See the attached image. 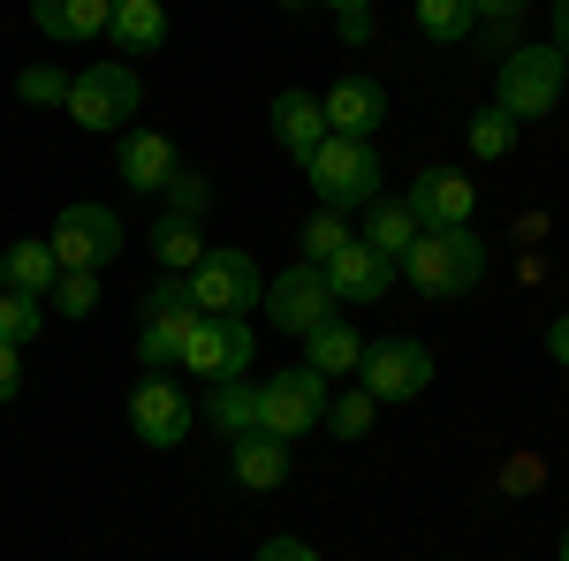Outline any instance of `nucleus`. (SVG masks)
I'll use <instances>...</instances> for the list:
<instances>
[{"instance_id":"nucleus-11","label":"nucleus","mask_w":569,"mask_h":561,"mask_svg":"<svg viewBox=\"0 0 569 561\" xmlns=\"http://www.w3.org/2000/svg\"><path fill=\"white\" fill-rule=\"evenodd\" d=\"M266 319L281 327V334H311L319 319H335V289H327V273L319 266H289V273H266Z\"/></svg>"},{"instance_id":"nucleus-10","label":"nucleus","mask_w":569,"mask_h":561,"mask_svg":"<svg viewBox=\"0 0 569 561\" xmlns=\"http://www.w3.org/2000/svg\"><path fill=\"white\" fill-rule=\"evenodd\" d=\"M251 319H213V311H198L190 319V342H182V372H198L206 388L213 380H243L251 372Z\"/></svg>"},{"instance_id":"nucleus-38","label":"nucleus","mask_w":569,"mask_h":561,"mask_svg":"<svg viewBox=\"0 0 569 561\" xmlns=\"http://www.w3.org/2000/svg\"><path fill=\"white\" fill-rule=\"evenodd\" d=\"M547 357H555V364H562V372H569V311H562V319H555V327H547Z\"/></svg>"},{"instance_id":"nucleus-40","label":"nucleus","mask_w":569,"mask_h":561,"mask_svg":"<svg viewBox=\"0 0 569 561\" xmlns=\"http://www.w3.org/2000/svg\"><path fill=\"white\" fill-rule=\"evenodd\" d=\"M327 8H335V16H357V8H372V0H327Z\"/></svg>"},{"instance_id":"nucleus-31","label":"nucleus","mask_w":569,"mask_h":561,"mask_svg":"<svg viewBox=\"0 0 569 561\" xmlns=\"http://www.w3.org/2000/svg\"><path fill=\"white\" fill-rule=\"evenodd\" d=\"M342 243H350V220H342V213H327V206H319V213L305 220V251H297V259H305V266H327L335 251H342Z\"/></svg>"},{"instance_id":"nucleus-18","label":"nucleus","mask_w":569,"mask_h":561,"mask_svg":"<svg viewBox=\"0 0 569 561\" xmlns=\"http://www.w3.org/2000/svg\"><path fill=\"white\" fill-rule=\"evenodd\" d=\"M114 168H122V190L160 198V190H168V174H176L182 160H176V144H168L160 130H130V137H122V160H114Z\"/></svg>"},{"instance_id":"nucleus-23","label":"nucleus","mask_w":569,"mask_h":561,"mask_svg":"<svg viewBox=\"0 0 569 561\" xmlns=\"http://www.w3.org/2000/svg\"><path fill=\"white\" fill-rule=\"evenodd\" d=\"M297 342H305V364L327 372V380H335V372H357V357H365V334H357L350 319H319V327L297 334Z\"/></svg>"},{"instance_id":"nucleus-7","label":"nucleus","mask_w":569,"mask_h":561,"mask_svg":"<svg viewBox=\"0 0 569 561\" xmlns=\"http://www.w3.org/2000/svg\"><path fill=\"white\" fill-rule=\"evenodd\" d=\"M182 289H190L198 311H213V319H243L266 297V273H259L251 251H206V259L182 273Z\"/></svg>"},{"instance_id":"nucleus-39","label":"nucleus","mask_w":569,"mask_h":561,"mask_svg":"<svg viewBox=\"0 0 569 561\" xmlns=\"http://www.w3.org/2000/svg\"><path fill=\"white\" fill-rule=\"evenodd\" d=\"M547 46L569 61V0H555V31H547Z\"/></svg>"},{"instance_id":"nucleus-41","label":"nucleus","mask_w":569,"mask_h":561,"mask_svg":"<svg viewBox=\"0 0 569 561\" xmlns=\"http://www.w3.org/2000/svg\"><path fill=\"white\" fill-rule=\"evenodd\" d=\"M555 561H569V531H562V539H555Z\"/></svg>"},{"instance_id":"nucleus-22","label":"nucleus","mask_w":569,"mask_h":561,"mask_svg":"<svg viewBox=\"0 0 569 561\" xmlns=\"http://www.w3.org/2000/svg\"><path fill=\"white\" fill-rule=\"evenodd\" d=\"M357 243H372L380 259H395V266H402V251L418 243V213H410L402 198H388V190H380V198L365 206V236H357Z\"/></svg>"},{"instance_id":"nucleus-12","label":"nucleus","mask_w":569,"mask_h":561,"mask_svg":"<svg viewBox=\"0 0 569 561\" xmlns=\"http://www.w3.org/2000/svg\"><path fill=\"white\" fill-rule=\"evenodd\" d=\"M190 425H198V410L182 402V388L168 380V372H144V380L130 388V432L144 440V448H182Z\"/></svg>"},{"instance_id":"nucleus-27","label":"nucleus","mask_w":569,"mask_h":561,"mask_svg":"<svg viewBox=\"0 0 569 561\" xmlns=\"http://www.w3.org/2000/svg\"><path fill=\"white\" fill-rule=\"evenodd\" d=\"M517 130H525V122H509L501 107H479L471 130H463V144H471V160H509V152H517Z\"/></svg>"},{"instance_id":"nucleus-25","label":"nucleus","mask_w":569,"mask_h":561,"mask_svg":"<svg viewBox=\"0 0 569 561\" xmlns=\"http://www.w3.org/2000/svg\"><path fill=\"white\" fill-rule=\"evenodd\" d=\"M206 425H220L228 440L236 432H259V388L251 380H213L206 388Z\"/></svg>"},{"instance_id":"nucleus-4","label":"nucleus","mask_w":569,"mask_h":561,"mask_svg":"<svg viewBox=\"0 0 569 561\" xmlns=\"http://www.w3.org/2000/svg\"><path fill=\"white\" fill-rule=\"evenodd\" d=\"M137 107H144V84H137L130 61L114 53V61H91V69L69 77V107H61V114H69L77 130H91V137H114Z\"/></svg>"},{"instance_id":"nucleus-24","label":"nucleus","mask_w":569,"mask_h":561,"mask_svg":"<svg viewBox=\"0 0 569 561\" xmlns=\"http://www.w3.org/2000/svg\"><path fill=\"white\" fill-rule=\"evenodd\" d=\"M206 251H213V243H206V228H198V220H182V213H160V220H152V259L168 266V273H190Z\"/></svg>"},{"instance_id":"nucleus-33","label":"nucleus","mask_w":569,"mask_h":561,"mask_svg":"<svg viewBox=\"0 0 569 561\" xmlns=\"http://www.w3.org/2000/svg\"><path fill=\"white\" fill-rule=\"evenodd\" d=\"M46 303H53L61 319H91V311H99V273H61Z\"/></svg>"},{"instance_id":"nucleus-35","label":"nucleus","mask_w":569,"mask_h":561,"mask_svg":"<svg viewBox=\"0 0 569 561\" xmlns=\"http://www.w3.org/2000/svg\"><path fill=\"white\" fill-rule=\"evenodd\" d=\"M16 394H23V349L0 342V402H16Z\"/></svg>"},{"instance_id":"nucleus-32","label":"nucleus","mask_w":569,"mask_h":561,"mask_svg":"<svg viewBox=\"0 0 569 561\" xmlns=\"http://www.w3.org/2000/svg\"><path fill=\"white\" fill-rule=\"evenodd\" d=\"M160 198H168V213H182V220H206V198H213V182H206L198 168H176Z\"/></svg>"},{"instance_id":"nucleus-37","label":"nucleus","mask_w":569,"mask_h":561,"mask_svg":"<svg viewBox=\"0 0 569 561\" xmlns=\"http://www.w3.org/2000/svg\"><path fill=\"white\" fill-rule=\"evenodd\" d=\"M471 8H479V23H517L531 0H471Z\"/></svg>"},{"instance_id":"nucleus-2","label":"nucleus","mask_w":569,"mask_h":561,"mask_svg":"<svg viewBox=\"0 0 569 561\" xmlns=\"http://www.w3.org/2000/svg\"><path fill=\"white\" fill-rule=\"evenodd\" d=\"M562 84H569L562 53L547 39H517L501 53V69H493V107H501L509 122H539V114L562 107Z\"/></svg>"},{"instance_id":"nucleus-9","label":"nucleus","mask_w":569,"mask_h":561,"mask_svg":"<svg viewBox=\"0 0 569 561\" xmlns=\"http://www.w3.org/2000/svg\"><path fill=\"white\" fill-rule=\"evenodd\" d=\"M357 372H365L372 402H418V394L433 388V349L410 342V334H388V342H372L357 357Z\"/></svg>"},{"instance_id":"nucleus-3","label":"nucleus","mask_w":569,"mask_h":561,"mask_svg":"<svg viewBox=\"0 0 569 561\" xmlns=\"http://www.w3.org/2000/svg\"><path fill=\"white\" fill-rule=\"evenodd\" d=\"M305 182H311V198H319L327 213L372 206V198H380V152H372V137H327L305 160Z\"/></svg>"},{"instance_id":"nucleus-42","label":"nucleus","mask_w":569,"mask_h":561,"mask_svg":"<svg viewBox=\"0 0 569 561\" xmlns=\"http://www.w3.org/2000/svg\"><path fill=\"white\" fill-rule=\"evenodd\" d=\"M273 8H305V0H273Z\"/></svg>"},{"instance_id":"nucleus-17","label":"nucleus","mask_w":569,"mask_h":561,"mask_svg":"<svg viewBox=\"0 0 569 561\" xmlns=\"http://www.w3.org/2000/svg\"><path fill=\"white\" fill-rule=\"evenodd\" d=\"M228 478H236L243 493H273V485H289V440H273V432H236V448H228Z\"/></svg>"},{"instance_id":"nucleus-5","label":"nucleus","mask_w":569,"mask_h":561,"mask_svg":"<svg viewBox=\"0 0 569 561\" xmlns=\"http://www.w3.org/2000/svg\"><path fill=\"white\" fill-rule=\"evenodd\" d=\"M190 319H198V303L182 289V273L152 281V289L137 297V364H144V372H176L182 342H190Z\"/></svg>"},{"instance_id":"nucleus-21","label":"nucleus","mask_w":569,"mask_h":561,"mask_svg":"<svg viewBox=\"0 0 569 561\" xmlns=\"http://www.w3.org/2000/svg\"><path fill=\"white\" fill-rule=\"evenodd\" d=\"M107 39L122 46V61H130V53H160V46H168V8H160V0H114Z\"/></svg>"},{"instance_id":"nucleus-26","label":"nucleus","mask_w":569,"mask_h":561,"mask_svg":"<svg viewBox=\"0 0 569 561\" xmlns=\"http://www.w3.org/2000/svg\"><path fill=\"white\" fill-rule=\"evenodd\" d=\"M418 31L433 46H463L479 39V8L471 0H418Z\"/></svg>"},{"instance_id":"nucleus-16","label":"nucleus","mask_w":569,"mask_h":561,"mask_svg":"<svg viewBox=\"0 0 569 561\" xmlns=\"http://www.w3.org/2000/svg\"><path fill=\"white\" fill-rule=\"evenodd\" d=\"M266 130H273V144L305 168L311 152L327 144V114H319V99H311V91H281V99H273V114H266Z\"/></svg>"},{"instance_id":"nucleus-34","label":"nucleus","mask_w":569,"mask_h":561,"mask_svg":"<svg viewBox=\"0 0 569 561\" xmlns=\"http://www.w3.org/2000/svg\"><path fill=\"white\" fill-rule=\"evenodd\" d=\"M251 561H319V547H305L297 531H273V539H259V554Z\"/></svg>"},{"instance_id":"nucleus-15","label":"nucleus","mask_w":569,"mask_h":561,"mask_svg":"<svg viewBox=\"0 0 569 561\" xmlns=\"http://www.w3.org/2000/svg\"><path fill=\"white\" fill-rule=\"evenodd\" d=\"M319 114H327V137H372L388 122V91L372 84V77H342L319 99Z\"/></svg>"},{"instance_id":"nucleus-13","label":"nucleus","mask_w":569,"mask_h":561,"mask_svg":"<svg viewBox=\"0 0 569 561\" xmlns=\"http://www.w3.org/2000/svg\"><path fill=\"white\" fill-rule=\"evenodd\" d=\"M402 206L418 213V228H471L479 220V182L463 168H418Z\"/></svg>"},{"instance_id":"nucleus-20","label":"nucleus","mask_w":569,"mask_h":561,"mask_svg":"<svg viewBox=\"0 0 569 561\" xmlns=\"http://www.w3.org/2000/svg\"><path fill=\"white\" fill-rule=\"evenodd\" d=\"M107 16H114V0H31V23H39L46 39H107Z\"/></svg>"},{"instance_id":"nucleus-8","label":"nucleus","mask_w":569,"mask_h":561,"mask_svg":"<svg viewBox=\"0 0 569 561\" xmlns=\"http://www.w3.org/2000/svg\"><path fill=\"white\" fill-rule=\"evenodd\" d=\"M327 418V372H311V364H289V372H273L259 388V432L273 440H297Z\"/></svg>"},{"instance_id":"nucleus-36","label":"nucleus","mask_w":569,"mask_h":561,"mask_svg":"<svg viewBox=\"0 0 569 561\" xmlns=\"http://www.w3.org/2000/svg\"><path fill=\"white\" fill-rule=\"evenodd\" d=\"M380 39V23H372V8H357V16H342V46H372Z\"/></svg>"},{"instance_id":"nucleus-28","label":"nucleus","mask_w":569,"mask_h":561,"mask_svg":"<svg viewBox=\"0 0 569 561\" xmlns=\"http://www.w3.org/2000/svg\"><path fill=\"white\" fill-rule=\"evenodd\" d=\"M372 418H380V402H372L365 388H350V394H327V418H319V425L335 432V440H365Z\"/></svg>"},{"instance_id":"nucleus-1","label":"nucleus","mask_w":569,"mask_h":561,"mask_svg":"<svg viewBox=\"0 0 569 561\" xmlns=\"http://www.w3.org/2000/svg\"><path fill=\"white\" fill-rule=\"evenodd\" d=\"M395 281H410L418 297H471L486 281V243L479 228H418V243L402 251V266H395Z\"/></svg>"},{"instance_id":"nucleus-6","label":"nucleus","mask_w":569,"mask_h":561,"mask_svg":"<svg viewBox=\"0 0 569 561\" xmlns=\"http://www.w3.org/2000/svg\"><path fill=\"white\" fill-rule=\"evenodd\" d=\"M46 251L61 273H107L122 259V213L114 206H61V220L46 228Z\"/></svg>"},{"instance_id":"nucleus-14","label":"nucleus","mask_w":569,"mask_h":561,"mask_svg":"<svg viewBox=\"0 0 569 561\" xmlns=\"http://www.w3.org/2000/svg\"><path fill=\"white\" fill-rule=\"evenodd\" d=\"M319 273H327L335 303H380L395 289V259H380V251H372V243H357V236L327 266H319Z\"/></svg>"},{"instance_id":"nucleus-30","label":"nucleus","mask_w":569,"mask_h":561,"mask_svg":"<svg viewBox=\"0 0 569 561\" xmlns=\"http://www.w3.org/2000/svg\"><path fill=\"white\" fill-rule=\"evenodd\" d=\"M16 99L23 107H69V77L53 61H31V69H16Z\"/></svg>"},{"instance_id":"nucleus-19","label":"nucleus","mask_w":569,"mask_h":561,"mask_svg":"<svg viewBox=\"0 0 569 561\" xmlns=\"http://www.w3.org/2000/svg\"><path fill=\"white\" fill-rule=\"evenodd\" d=\"M53 281H61V266L46 251V236H23V243H8L0 251V289H16V297H53Z\"/></svg>"},{"instance_id":"nucleus-29","label":"nucleus","mask_w":569,"mask_h":561,"mask_svg":"<svg viewBox=\"0 0 569 561\" xmlns=\"http://www.w3.org/2000/svg\"><path fill=\"white\" fill-rule=\"evenodd\" d=\"M39 327H46V303L39 297H16V289H0V342H39Z\"/></svg>"}]
</instances>
